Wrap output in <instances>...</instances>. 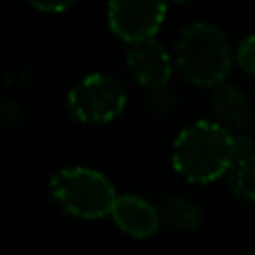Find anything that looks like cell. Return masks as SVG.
<instances>
[{
  "label": "cell",
  "mask_w": 255,
  "mask_h": 255,
  "mask_svg": "<svg viewBox=\"0 0 255 255\" xmlns=\"http://www.w3.org/2000/svg\"><path fill=\"white\" fill-rule=\"evenodd\" d=\"M233 161V132L217 121H195L172 143V168L190 184L220 179Z\"/></svg>",
  "instance_id": "6da1fadb"
},
{
  "label": "cell",
  "mask_w": 255,
  "mask_h": 255,
  "mask_svg": "<svg viewBox=\"0 0 255 255\" xmlns=\"http://www.w3.org/2000/svg\"><path fill=\"white\" fill-rule=\"evenodd\" d=\"M175 65L188 83L215 88L224 83L233 67V52L224 31L211 22H190L175 40Z\"/></svg>",
  "instance_id": "7a4b0ae2"
},
{
  "label": "cell",
  "mask_w": 255,
  "mask_h": 255,
  "mask_svg": "<svg viewBox=\"0 0 255 255\" xmlns=\"http://www.w3.org/2000/svg\"><path fill=\"white\" fill-rule=\"evenodd\" d=\"M49 197L63 213L79 220H101L110 215L117 190L103 172L85 166L63 168L49 179Z\"/></svg>",
  "instance_id": "3957f363"
},
{
  "label": "cell",
  "mask_w": 255,
  "mask_h": 255,
  "mask_svg": "<svg viewBox=\"0 0 255 255\" xmlns=\"http://www.w3.org/2000/svg\"><path fill=\"white\" fill-rule=\"evenodd\" d=\"M126 90L115 76L92 72L67 92V112L85 126H106L126 110Z\"/></svg>",
  "instance_id": "277c9868"
},
{
  "label": "cell",
  "mask_w": 255,
  "mask_h": 255,
  "mask_svg": "<svg viewBox=\"0 0 255 255\" xmlns=\"http://www.w3.org/2000/svg\"><path fill=\"white\" fill-rule=\"evenodd\" d=\"M166 0H110L108 25L124 43L152 38L166 20Z\"/></svg>",
  "instance_id": "5b68a950"
},
{
  "label": "cell",
  "mask_w": 255,
  "mask_h": 255,
  "mask_svg": "<svg viewBox=\"0 0 255 255\" xmlns=\"http://www.w3.org/2000/svg\"><path fill=\"white\" fill-rule=\"evenodd\" d=\"M172 65H175V56H170L154 36L128 45L126 67L139 88L152 92L166 88L172 76Z\"/></svg>",
  "instance_id": "8992f818"
},
{
  "label": "cell",
  "mask_w": 255,
  "mask_h": 255,
  "mask_svg": "<svg viewBox=\"0 0 255 255\" xmlns=\"http://www.w3.org/2000/svg\"><path fill=\"white\" fill-rule=\"evenodd\" d=\"M110 217L126 235L134 240H148L157 235L161 226V211L139 195H119L112 206Z\"/></svg>",
  "instance_id": "52a82bcc"
},
{
  "label": "cell",
  "mask_w": 255,
  "mask_h": 255,
  "mask_svg": "<svg viewBox=\"0 0 255 255\" xmlns=\"http://www.w3.org/2000/svg\"><path fill=\"white\" fill-rule=\"evenodd\" d=\"M211 112L217 124L233 130H244L253 119V106L249 101L247 92L233 83H220L211 92Z\"/></svg>",
  "instance_id": "ba28073f"
},
{
  "label": "cell",
  "mask_w": 255,
  "mask_h": 255,
  "mask_svg": "<svg viewBox=\"0 0 255 255\" xmlns=\"http://www.w3.org/2000/svg\"><path fill=\"white\" fill-rule=\"evenodd\" d=\"M161 220L177 233H190L202 224V208L186 195H170L161 204Z\"/></svg>",
  "instance_id": "9c48e42d"
},
{
  "label": "cell",
  "mask_w": 255,
  "mask_h": 255,
  "mask_svg": "<svg viewBox=\"0 0 255 255\" xmlns=\"http://www.w3.org/2000/svg\"><path fill=\"white\" fill-rule=\"evenodd\" d=\"M226 184H229L233 197L240 202L255 204V152L247 154L242 159H235L226 172Z\"/></svg>",
  "instance_id": "30bf717a"
},
{
  "label": "cell",
  "mask_w": 255,
  "mask_h": 255,
  "mask_svg": "<svg viewBox=\"0 0 255 255\" xmlns=\"http://www.w3.org/2000/svg\"><path fill=\"white\" fill-rule=\"evenodd\" d=\"M235 61H238V65L242 67L247 74L255 76V34L240 40L238 52H235Z\"/></svg>",
  "instance_id": "8fae6325"
},
{
  "label": "cell",
  "mask_w": 255,
  "mask_h": 255,
  "mask_svg": "<svg viewBox=\"0 0 255 255\" xmlns=\"http://www.w3.org/2000/svg\"><path fill=\"white\" fill-rule=\"evenodd\" d=\"M27 4H31L38 11H47V13H56V11H65L70 9L74 2L79 0H25Z\"/></svg>",
  "instance_id": "7c38bea8"
},
{
  "label": "cell",
  "mask_w": 255,
  "mask_h": 255,
  "mask_svg": "<svg viewBox=\"0 0 255 255\" xmlns=\"http://www.w3.org/2000/svg\"><path fill=\"white\" fill-rule=\"evenodd\" d=\"M233 152L235 159H242L253 152V141L247 134H233Z\"/></svg>",
  "instance_id": "4fadbf2b"
},
{
  "label": "cell",
  "mask_w": 255,
  "mask_h": 255,
  "mask_svg": "<svg viewBox=\"0 0 255 255\" xmlns=\"http://www.w3.org/2000/svg\"><path fill=\"white\" fill-rule=\"evenodd\" d=\"M172 2H186V0H172Z\"/></svg>",
  "instance_id": "5bb4252c"
}]
</instances>
